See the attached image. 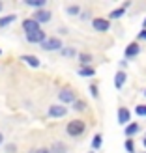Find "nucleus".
I'll use <instances>...</instances> for the list:
<instances>
[{
  "label": "nucleus",
  "mask_w": 146,
  "mask_h": 153,
  "mask_svg": "<svg viewBox=\"0 0 146 153\" xmlns=\"http://www.w3.org/2000/svg\"><path fill=\"white\" fill-rule=\"evenodd\" d=\"M84 129H86V125H84L82 120H71L70 123H67L66 131H67V134H70V136H81L84 133Z\"/></svg>",
  "instance_id": "1"
},
{
  "label": "nucleus",
  "mask_w": 146,
  "mask_h": 153,
  "mask_svg": "<svg viewBox=\"0 0 146 153\" xmlns=\"http://www.w3.org/2000/svg\"><path fill=\"white\" fill-rule=\"evenodd\" d=\"M43 51H62V41L58 37H45L41 43Z\"/></svg>",
  "instance_id": "2"
},
{
  "label": "nucleus",
  "mask_w": 146,
  "mask_h": 153,
  "mask_svg": "<svg viewBox=\"0 0 146 153\" xmlns=\"http://www.w3.org/2000/svg\"><path fill=\"white\" fill-rule=\"evenodd\" d=\"M58 99L62 103H75V91L70 88H64V90L58 91Z\"/></svg>",
  "instance_id": "3"
},
{
  "label": "nucleus",
  "mask_w": 146,
  "mask_h": 153,
  "mask_svg": "<svg viewBox=\"0 0 146 153\" xmlns=\"http://www.w3.org/2000/svg\"><path fill=\"white\" fill-rule=\"evenodd\" d=\"M66 112H67V108L64 105H51L49 106V116L51 118H62V116H66Z\"/></svg>",
  "instance_id": "4"
},
{
  "label": "nucleus",
  "mask_w": 146,
  "mask_h": 153,
  "mask_svg": "<svg viewBox=\"0 0 146 153\" xmlns=\"http://www.w3.org/2000/svg\"><path fill=\"white\" fill-rule=\"evenodd\" d=\"M43 39H45V32H43L41 28L36 30V32L26 34V41H28V43H43Z\"/></svg>",
  "instance_id": "5"
},
{
  "label": "nucleus",
  "mask_w": 146,
  "mask_h": 153,
  "mask_svg": "<svg viewBox=\"0 0 146 153\" xmlns=\"http://www.w3.org/2000/svg\"><path fill=\"white\" fill-rule=\"evenodd\" d=\"M37 25L40 22H49L51 21V11H47V10H37L36 13H34V17H32Z\"/></svg>",
  "instance_id": "6"
},
{
  "label": "nucleus",
  "mask_w": 146,
  "mask_h": 153,
  "mask_svg": "<svg viewBox=\"0 0 146 153\" xmlns=\"http://www.w3.org/2000/svg\"><path fill=\"white\" fill-rule=\"evenodd\" d=\"M22 30H25V34H30V32L40 30V25H37L34 19H25L22 21Z\"/></svg>",
  "instance_id": "7"
},
{
  "label": "nucleus",
  "mask_w": 146,
  "mask_h": 153,
  "mask_svg": "<svg viewBox=\"0 0 146 153\" xmlns=\"http://www.w3.org/2000/svg\"><path fill=\"white\" fill-rule=\"evenodd\" d=\"M92 25H94V28L97 32H107V30H109V21L107 19H94Z\"/></svg>",
  "instance_id": "8"
},
{
  "label": "nucleus",
  "mask_w": 146,
  "mask_h": 153,
  "mask_svg": "<svg viewBox=\"0 0 146 153\" xmlns=\"http://www.w3.org/2000/svg\"><path fill=\"white\" fill-rule=\"evenodd\" d=\"M129 120H131V112H129V110L126 108V106H122V108L118 110V123L126 125Z\"/></svg>",
  "instance_id": "9"
},
{
  "label": "nucleus",
  "mask_w": 146,
  "mask_h": 153,
  "mask_svg": "<svg viewBox=\"0 0 146 153\" xmlns=\"http://www.w3.org/2000/svg\"><path fill=\"white\" fill-rule=\"evenodd\" d=\"M21 60H22V62H26L28 65H32V67H40V60H37L36 56H32V54H22Z\"/></svg>",
  "instance_id": "10"
},
{
  "label": "nucleus",
  "mask_w": 146,
  "mask_h": 153,
  "mask_svg": "<svg viewBox=\"0 0 146 153\" xmlns=\"http://www.w3.org/2000/svg\"><path fill=\"white\" fill-rule=\"evenodd\" d=\"M126 79H127V75H126L124 71H120V73H116V79H114V86H116V90H122V86H124V82H126Z\"/></svg>",
  "instance_id": "11"
},
{
  "label": "nucleus",
  "mask_w": 146,
  "mask_h": 153,
  "mask_svg": "<svg viewBox=\"0 0 146 153\" xmlns=\"http://www.w3.org/2000/svg\"><path fill=\"white\" fill-rule=\"evenodd\" d=\"M139 51H141L139 43H131V45L126 49V56H127V58H129V56H137V54H139Z\"/></svg>",
  "instance_id": "12"
},
{
  "label": "nucleus",
  "mask_w": 146,
  "mask_h": 153,
  "mask_svg": "<svg viewBox=\"0 0 146 153\" xmlns=\"http://www.w3.org/2000/svg\"><path fill=\"white\" fill-rule=\"evenodd\" d=\"M126 7H127V4H124L122 7H118V10H112L111 13H109V17L111 19H120L122 15H124V11H126Z\"/></svg>",
  "instance_id": "13"
},
{
  "label": "nucleus",
  "mask_w": 146,
  "mask_h": 153,
  "mask_svg": "<svg viewBox=\"0 0 146 153\" xmlns=\"http://www.w3.org/2000/svg\"><path fill=\"white\" fill-rule=\"evenodd\" d=\"M15 19H17V15H7V17H2V19H0V28H4V26H7V25H11Z\"/></svg>",
  "instance_id": "14"
},
{
  "label": "nucleus",
  "mask_w": 146,
  "mask_h": 153,
  "mask_svg": "<svg viewBox=\"0 0 146 153\" xmlns=\"http://www.w3.org/2000/svg\"><path fill=\"white\" fill-rule=\"evenodd\" d=\"M25 4H26V6H32V7H37V10H41V7L45 6V0H26Z\"/></svg>",
  "instance_id": "15"
},
{
  "label": "nucleus",
  "mask_w": 146,
  "mask_h": 153,
  "mask_svg": "<svg viewBox=\"0 0 146 153\" xmlns=\"http://www.w3.org/2000/svg\"><path fill=\"white\" fill-rule=\"evenodd\" d=\"M137 131H139V125H137V123H129L126 127V136H133Z\"/></svg>",
  "instance_id": "16"
},
{
  "label": "nucleus",
  "mask_w": 146,
  "mask_h": 153,
  "mask_svg": "<svg viewBox=\"0 0 146 153\" xmlns=\"http://www.w3.org/2000/svg\"><path fill=\"white\" fill-rule=\"evenodd\" d=\"M51 153H66V146L62 142H55V144H52V151Z\"/></svg>",
  "instance_id": "17"
},
{
  "label": "nucleus",
  "mask_w": 146,
  "mask_h": 153,
  "mask_svg": "<svg viewBox=\"0 0 146 153\" xmlns=\"http://www.w3.org/2000/svg\"><path fill=\"white\" fill-rule=\"evenodd\" d=\"M101 142H103L101 134H96L94 140H92V148H94V149H99V148H101Z\"/></svg>",
  "instance_id": "18"
},
{
  "label": "nucleus",
  "mask_w": 146,
  "mask_h": 153,
  "mask_svg": "<svg viewBox=\"0 0 146 153\" xmlns=\"http://www.w3.org/2000/svg\"><path fill=\"white\" fill-rule=\"evenodd\" d=\"M94 73H96V71L92 69V67H81V69H79V75H81V76H92Z\"/></svg>",
  "instance_id": "19"
},
{
  "label": "nucleus",
  "mask_w": 146,
  "mask_h": 153,
  "mask_svg": "<svg viewBox=\"0 0 146 153\" xmlns=\"http://www.w3.org/2000/svg\"><path fill=\"white\" fill-rule=\"evenodd\" d=\"M66 11L70 13V15H77V13L81 11V7H79V6H67V7H66Z\"/></svg>",
  "instance_id": "20"
},
{
  "label": "nucleus",
  "mask_w": 146,
  "mask_h": 153,
  "mask_svg": "<svg viewBox=\"0 0 146 153\" xmlns=\"http://www.w3.org/2000/svg\"><path fill=\"white\" fill-rule=\"evenodd\" d=\"M4 151L6 153H17V146H15V144H6Z\"/></svg>",
  "instance_id": "21"
},
{
  "label": "nucleus",
  "mask_w": 146,
  "mask_h": 153,
  "mask_svg": "<svg viewBox=\"0 0 146 153\" xmlns=\"http://www.w3.org/2000/svg\"><path fill=\"white\" fill-rule=\"evenodd\" d=\"M135 112L139 114V116H146V105H139V106L135 108Z\"/></svg>",
  "instance_id": "22"
},
{
  "label": "nucleus",
  "mask_w": 146,
  "mask_h": 153,
  "mask_svg": "<svg viewBox=\"0 0 146 153\" xmlns=\"http://www.w3.org/2000/svg\"><path fill=\"white\" fill-rule=\"evenodd\" d=\"M86 108V103L84 101H75V110H84Z\"/></svg>",
  "instance_id": "23"
},
{
  "label": "nucleus",
  "mask_w": 146,
  "mask_h": 153,
  "mask_svg": "<svg viewBox=\"0 0 146 153\" xmlns=\"http://www.w3.org/2000/svg\"><path fill=\"white\" fill-rule=\"evenodd\" d=\"M79 58H81V64H88V62H92V56H90V54H81Z\"/></svg>",
  "instance_id": "24"
},
{
  "label": "nucleus",
  "mask_w": 146,
  "mask_h": 153,
  "mask_svg": "<svg viewBox=\"0 0 146 153\" xmlns=\"http://www.w3.org/2000/svg\"><path fill=\"white\" fill-rule=\"evenodd\" d=\"M126 149H127L129 153H133V151H135V146H133V140H126Z\"/></svg>",
  "instance_id": "25"
},
{
  "label": "nucleus",
  "mask_w": 146,
  "mask_h": 153,
  "mask_svg": "<svg viewBox=\"0 0 146 153\" xmlns=\"http://www.w3.org/2000/svg\"><path fill=\"white\" fill-rule=\"evenodd\" d=\"M60 52H62L64 56H73V54H75V51H73V49H62Z\"/></svg>",
  "instance_id": "26"
},
{
  "label": "nucleus",
  "mask_w": 146,
  "mask_h": 153,
  "mask_svg": "<svg viewBox=\"0 0 146 153\" xmlns=\"http://www.w3.org/2000/svg\"><path fill=\"white\" fill-rule=\"evenodd\" d=\"M34 153H51V149H49V148H37Z\"/></svg>",
  "instance_id": "27"
},
{
  "label": "nucleus",
  "mask_w": 146,
  "mask_h": 153,
  "mask_svg": "<svg viewBox=\"0 0 146 153\" xmlns=\"http://www.w3.org/2000/svg\"><path fill=\"white\" fill-rule=\"evenodd\" d=\"M90 91H92V95H94V97H97V86H96V84H92V86H90Z\"/></svg>",
  "instance_id": "28"
},
{
  "label": "nucleus",
  "mask_w": 146,
  "mask_h": 153,
  "mask_svg": "<svg viewBox=\"0 0 146 153\" xmlns=\"http://www.w3.org/2000/svg\"><path fill=\"white\" fill-rule=\"evenodd\" d=\"M139 37H141V39H146V30H142V32L139 34Z\"/></svg>",
  "instance_id": "29"
},
{
  "label": "nucleus",
  "mask_w": 146,
  "mask_h": 153,
  "mask_svg": "<svg viewBox=\"0 0 146 153\" xmlns=\"http://www.w3.org/2000/svg\"><path fill=\"white\" fill-rule=\"evenodd\" d=\"M2 142H4V134L0 133V146H2Z\"/></svg>",
  "instance_id": "30"
},
{
  "label": "nucleus",
  "mask_w": 146,
  "mask_h": 153,
  "mask_svg": "<svg viewBox=\"0 0 146 153\" xmlns=\"http://www.w3.org/2000/svg\"><path fill=\"white\" fill-rule=\"evenodd\" d=\"M2 7H4V4H2V2H0V11H2Z\"/></svg>",
  "instance_id": "31"
},
{
  "label": "nucleus",
  "mask_w": 146,
  "mask_h": 153,
  "mask_svg": "<svg viewBox=\"0 0 146 153\" xmlns=\"http://www.w3.org/2000/svg\"><path fill=\"white\" fill-rule=\"evenodd\" d=\"M144 148H146V138H144Z\"/></svg>",
  "instance_id": "32"
},
{
  "label": "nucleus",
  "mask_w": 146,
  "mask_h": 153,
  "mask_svg": "<svg viewBox=\"0 0 146 153\" xmlns=\"http://www.w3.org/2000/svg\"><path fill=\"white\" fill-rule=\"evenodd\" d=\"M144 28H146V21H144Z\"/></svg>",
  "instance_id": "33"
},
{
  "label": "nucleus",
  "mask_w": 146,
  "mask_h": 153,
  "mask_svg": "<svg viewBox=\"0 0 146 153\" xmlns=\"http://www.w3.org/2000/svg\"><path fill=\"white\" fill-rule=\"evenodd\" d=\"M0 54H2V51H0Z\"/></svg>",
  "instance_id": "34"
},
{
  "label": "nucleus",
  "mask_w": 146,
  "mask_h": 153,
  "mask_svg": "<svg viewBox=\"0 0 146 153\" xmlns=\"http://www.w3.org/2000/svg\"><path fill=\"white\" fill-rule=\"evenodd\" d=\"M144 95H146V91H144Z\"/></svg>",
  "instance_id": "35"
}]
</instances>
